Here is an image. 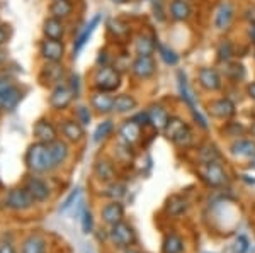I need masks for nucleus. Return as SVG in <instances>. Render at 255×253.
I'll return each instance as SVG.
<instances>
[{"instance_id":"f257e3e1","label":"nucleus","mask_w":255,"mask_h":253,"mask_svg":"<svg viewBox=\"0 0 255 253\" xmlns=\"http://www.w3.org/2000/svg\"><path fill=\"white\" fill-rule=\"evenodd\" d=\"M26 165H27V169L34 173H44V172L53 170L48 145L39 143V141L31 145L26 153Z\"/></svg>"},{"instance_id":"f03ea898","label":"nucleus","mask_w":255,"mask_h":253,"mask_svg":"<svg viewBox=\"0 0 255 253\" xmlns=\"http://www.w3.org/2000/svg\"><path fill=\"white\" fill-rule=\"evenodd\" d=\"M121 85V73L109 65H102L94 73V87L97 90L114 92Z\"/></svg>"},{"instance_id":"7ed1b4c3","label":"nucleus","mask_w":255,"mask_h":253,"mask_svg":"<svg viewBox=\"0 0 255 253\" xmlns=\"http://www.w3.org/2000/svg\"><path fill=\"white\" fill-rule=\"evenodd\" d=\"M165 136L179 146H189L192 141V133L189 126L180 117H170L165 126Z\"/></svg>"},{"instance_id":"20e7f679","label":"nucleus","mask_w":255,"mask_h":253,"mask_svg":"<svg viewBox=\"0 0 255 253\" xmlns=\"http://www.w3.org/2000/svg\"><path fill=\"white\" fill-rule=\"evenodd\" d=\"M177 77H179V92H180V97H182V100L186 102V105H187L189 109H191V112H192V116H194V119L197 121V124H199L203 129H208V121H206V117L203 116V112L197 109L196 99H194V95H192V90L189 88L186 75H184L182 72H179V75H177Z\"/></svg>"},{"instance_id":"39448f33","label":"nucleus","mask_w":255,"mask_h":253,"mask_svg":"<svg viewBox=\"0 0 255 253\" xmlns=\"http://www.w3.org/2000/svg\"><path fill=\"white\" fill-rule=\"evenodd\" d=\"M65 79V67L60 61H46L39 72V80L46 87H58Z\"/></svg>"},{"instance_id":"423d86ee","label":"nucleus","mask_w":255,"mask_h":253,"mask_svg":"<svg viewBox=\"0 0 255 253\" xmlns=\"http://www.w3.org/2000/svg\"><path fill=\"white\" fill-rule=\"evenodd\" d=\"M109 238H111V242L116 245V247L128 248V247H131V245L134 243V240H136V235H134L133 228H131L129 224L119 221V223H116V224H113V226H111Z\"/></svg>"},{"instance_id":"0eeeda50","label":"nucleus","mask_w":255,"mask_h":253,"mask_svg":"<svg viewBox=\"0 0 255 253\" xmlns=\"http://www.w3.org/2000/svg\"><path fill=\"white\" fill-rule=\"evenodd\" d=\"M34 202L36 201L26 190V187H24V189H12L9 190V194L5 195V206L12 211H26V209H29V207H32Z\"/></svg>"},{"instance_id":"6e6552de","label":"nucleus","mask_w":255,"mask_h":253,"mask_svg":"<svg viewBox=\"0 0 255 253\" xmlns=\"http://www.w3.org/2000/svg\"><path fill=\"white\" fill-rule=\"evenodd\" d=\"M197 84L208 92H216L221 88L223 82H221V75L218 73L215 68H209V67H203L197 70Z\"/></svg>"},{"instance_id":"1a4fd4ad","label":"nucleus","mask_w":255,"mask_h":253,"mask_svg":"<svg viewBox=\"0 0 255 253\" xmlns=\"http://www.w3.org/2000/svg\"><path fill=\"white\" fill-rule=\"evenodd\" d=\"M201 175L211 187H221L226 182V172L218 162L204 163V167L201 169Z\"/></svg>"},{"instance_id":"9d476101","label":"nucleus","mask_w":255,"mask_h":253,"mask_svg":"<svg viewBox=\"0 0 255 253\" xmlns=\"http://www.w3.org/2000/svg\"><path fill=\"white\" fill-rule=\"evenodd\" d=\"M235 17V7L230 0H221L215 14V27L218 31H226L232 26V20Z\"/></svg>"},{"instance_id":"9b49d317","label":"nucleus","mask_w":255,"mask_h":253,"mask_svg":"<svg viewBox=\"0 0 255 253\" xmlns=\"http://www.w3.org/2000/svg\"><path fill=\"white\" fill-rule=\"evenodd\" d=\"M73 97H75V93H73L72 88L68 85L61 84L58 87L53 88L51 95H49V105L53 109H56V111H61V109H67L72 104Z\"/></svg>"},{"instance_id":"f8f14e48","label":"nucleus","mask_w":255,"mask_h":253,"mask_svg":"<svg viewBox=\"0 0 255 253\" xmlns=\"http://www.w3.org/2000/svg\"><path fill=\"white\" fill-rule=\"evenodd\" d=\"M155 70H157V63H155V60L151 56H138L131 63V73L139 80H146L150 77H153Z\"/></svg>"},{"instance_id":"ddd939ff","label":"nucleus","mask_w":255,"mask_h":253,"mask_svg":"<svg viewBox=\"0 0 255 253\" xmlns=\"http://www.w3.org/2000/svg\"><path fill=\"white\" fill-rule=\"evenodd\" d=\"M39 53L46 61H61L65 56V44L56 39H44L39 46Z\"/></svg>"},{"instance_id":"4468645a","label":"nucleus","mask_w":255,"mask_h":253,"mask_svg":"<svg viewBox=\"0 0 255 253\" xmlns=\"http://www.w3.org/2000/svg\"><path fill=\"white\" fill-rule=\"evenodd\" d=\"M32 133H34V138L39 143H44V145H49V143L58 140V133H56L55 126L51 124L48 119H39L32 128Z\"/></svg>"},{"instance_id":"2eb2a0df","label":"nucleus","mask_w":255,"mask_h":253,"mask_svg":"<svg viewBox=\"0 0 255 253\" xmlns=\"http://www.w3.org/2000/svg\"><path fill=\"white\" fill-rule=\"evenodd\" d=\"M209 114L218 117V119H230V117L235 116L237 109L230 99H216L208 105Z\"/></svg>"},{"instance_id":"dca6fc26","label":"nucleus","mask_w":255,"mask_h":253,"mask_svg":"<svg viewBox=\"0 0 255 253\" xmlns=\"http://www.w3.org/2000/svg\"><path fill=\"white\" fill-rule=\"evenodd\" d=\"M90 104L99 114H109L114 111V97L111 95V92L96 90L90 95Z\"/></svg>"},{"instance_id":"f3484780","label":"nucleus","mask_w":255,"mask_h":253,"mask_svg":"<svg viewBox=\"0 0 255 253\" xmlns=\"http://www.w3.org/2000/svg\"><path fill=\"white\" fill-rule=\"evenodd\" d=\"M133 46L138 56H151L157 50V41L148 32H139L133 41Z\"/></svg>"},{"instance_id":"a211bd4d","label":"nucleus","mask_w":255,"mask_h":253,"mask_svg":"<svg viewBox=\"0 0 255 253\" xmlns=\"http://www.w3.org/2000/svg\"><path fill=\"white\" fill-rule=\"evenodd\" d=\"M26 190L32 195L36 202H43L49 197V187L44 180H41L38 177H31L26 182Z\"/></svg>"},{"instance_id":"6ab92c4d","label":"nucleus","mask_w":255,"mask_h":253,"mask_svg":"<svg viewBox=\"0 0 255 253\" xmlns=\"http://www.w3.org/2000/svg\"><path fill=\"white\" fill-rule=\"evenodd\" d=\"M101 216H102V221L108 223V224H116L119 221H123V216H125V207L119 201H113L109 204H106L101 211Z\"/></svg>"},{"instance_id":"aec40b11","label":"nucleus","mask_w":255,"mask_h":253,"mask_svg":"<svg viewBox=\"0 0 255 253\" xmlns=\"http://www.w3.org/2000/svg\"><path fill=\"white\" fill-rule=\"evenodd\" d=\"M168 14L177 22H184V20H187L192 15V7L187 0H170Z\"/></svg>"},{"instance_id":"412c9836","label":"nucleus","mask_w":255,"mask_h":253,"mask_svg":"<svg viewBox=\"0 0 255 253\" xmlns=\"http://www.w3.org/2000/svg\"><path fill=\"white\" fill-rule=\"evenodd\" d=\"M139 136H141V126L134 119L126 121L125 124L119 128V140L123 143H126V145L136 143L139 140Z\"/></svg>"},{"instance_id":"4be33fe9","label":"nucleus","mask_w":255,"mask_h":253,"mask_svg":"<svg viewBox=\"0 0 255 253\" xmlns=\"http://www.w3.org/2000/svg\"><path fill=\"white\" fill-rule=\"evenodd\" d=\"M49 148V158H51V165H53V170L56 169V167H60L61 163L68 158V145L65 141H53L48 145Z\"/></svg>"},{"instance_id":"5701e85b","label":"nucleus","mask_w":255,"mask_h":253,"mask_svg":"<svg viewBox=\"0 0 255 253\" xmlns=\"http://www.w3.org/2000/svg\"><path fill=\"white\" fill-rule=\"evenodd\" d=\"M43 32L48 39H56L61 41L65 36V24L61 19L56 17H48L43 24Z\"/></svg>"},{"instance_id":"b1692460","label":"nucleus","mask_w":255,"mask_h":253,"mask_svg":"<svg viewBox=\"0 0 255 253\" xmlns=\"http://www.w3.org/2000/svg\"><path fill=\"white\" fill-rule=\"evenodd\" d=\"M61 133L68 141L77 143L84 138V126L77 119H67L61 122Z\"/></svg>"},{"instance_id":"393cba45","label":"nucleus","mask_w":255,"mask_h":253,"mask_svg":"<svg viewBox=\"0 0 255 253\" xmlns=\"http://www.w3.org/2000/svg\"><path fill=\"white\" fill-rule=\"evenodd\" d=\"M20 99H22V90L15 87V85H12L10 88H7L5 92L0 93V109L10 111V109H14L19 104Z\"/></svg>"},{"instance_id":"a878e982","label":"nucleus","mask_w":255,"mask_h":253,"mask_svg":"<svg viewBox=\"0 0 255 253\" xmlns=\"http://www.w3.org/2000/svg\"><path fill=\"white\" fill-rule=\"evenodd\" d=\"M148 114H150V124L151 126H155L157 129H165V126H167L168 119H170V116H168L167 109L163 107V105H160V104L150 105Z\"/></svg>"},{"instance_id":"bb28decb","label":"nucleus","mask_w":255,"mask_h":253,"mask_svg":"<svg viewBox=\"0 0 255 253\" xmlns=\"http://www.w3.org/2000/svg\"><path fill=\"white\" fill-rule=\"evenodd\" d=\"M49 14L51 17L56 19H68L73 14V3L70 0H53V3L49 5Z\"/></svg>"},{"instance_id":"cd10ccee","label":"nucleus","mask_w":255,"mask_h":253,"mask_svg":"<svg viewBox=\"0 0 255 253\" xmlns=\"http://www.w3.org/2000/svg\"><path fill=\"white\" fill-rule=\"evenodd\" d=\"M99 22H101V14H97L96 17H92V20L87 24V26L84 27V31L79 34V38H77L75 41V46H73V51L75 53H79L82 48L87 44V41L90 39V36L94 34V31H96V27L99 26Z\"/></svg>"},{"instance_id":"c85d7f7f","label":"nucleus","mask_w":255,"mask_h":253,"mask_svg":"<svg viewBox=\"0 0 255 253\" xmlns=\"http://www.w3.org/2000/svg\"><path fill=\"white\" fill-rule=\"evenodd\" d=\"M232 153L238 158H254L255 157V141L237 140L232 145Z\"/></svg>"},{"instance_id":"c756f323","label":"nucleus","mask_w":255,"mask_h":253,"mask_svg":"<svg viewBox=\"0 0 255 253\" xmlns=\"http://www.w3.org/2000/svg\"><path fill=\"white\" fill-rule=\"evenodd\" d=\"M94 172H96V177L101 182H113L114 177H116V172H114V165L109 160H97L96 167H94Z\"/></svg>"},{"instance_id":"7c9ffc66","label":"nucleus","mask_w":255,"mask_h":253,"mask_svg":"<svg viewBox=\"0 0 255 253\" xmlns=\"http://www.w3.org/2000/svg\"><path fill=\"white\" fill-rule=\"evenodd\" d=\"M138 102L133 95H128V93H121V95L114 97V111L118 114H128L133 109H136Z\"/></svg>"},{"instance_id":"2f4dec72","label":"nucleus","mask_w":255,"mask_h":253,"mask_svg":"<svg viewBox=\"0 0 255 253\" xmlns=\"http://www.w3.org/2000/svg\"><path fill=\"white\" fill-rule=\"evenodd\" d=\"M223 73H225L226 79L232 80V82H242L247 75L245 67L242 63H237V61H226Z\"/></svg>"},{"instance_id":"473e14b6","label":"nucleus","mask_w":255,"mask_h":253,"mask_svg":"<svg viewBox=\"0 0 255 253\" xmlns=\"http://www.w3.org/2000/svg\"><path fill=\"white\" fill-rule=\"evenodd\" d=\"M22 253H46V242L41 236L31 235L29 238L24 240Z\"/></svg>"},{"instance_id":"72a5a7b5","label":"nucleus","mask_w":255,"mask_h":253,"mask_svg":"<svg viewBox=\"0 0 255 253\" xmlns=\"http://www.w3.org/2000/svg\"><path fill=\"white\" fill-rule=\"evenodd\" d=\"M165 209H167V213L170 216L182 214L184 211L187 209V199L182 197V195H172V197L167 201Z\"/></svg>"},{"instance_id":"f704fd0d","label":"nucleus","mask_w":255,"mask_h":253,"mask_svg":"<svg viewBox=\"0 0 255 253\" xmlns=\"http://www.w3.org/2000/svg\"><path fill=\"white\" fill-rule=\"evenodd\" d=\"M182 250H184V242L177 235H168L163 240L162 253H182Z\"/></svg>"},{"instance_id":"c9c22d12","label":"nucleus","mask_w":255,"mask_h":253,"mask_svg":"<svg viewBox=\"0 0 255 253\" xmlns=\"http://www.w3.org/2000/svg\"><path fill=\"white\" fill-rule=\"evenodd\" d=\"M108 27H109V32H113L118 39H125V38H128V34H129V26L121 19L109 20Z\"/></svg>"},{"instance_id":"e433bc0d","label":"nucleus","mask_w":255,"mask_h":253,"mask_svg":"<svg viewBox=\"0 0 255 253\" xmlns=\"http://www.w3.org/2000/svg\"><path fill=\"white\" fill-rule=\"evenodd\" d=\"M199 160L203 163H211L220 160V152L216 150L215 145H204L199 150Z\"/></svg>"},{"instance_id":"4c0bfd02","label":"nucleus","mask_w":255,"mask_h":253,"mask_svg":"<svg viewBox=\"0 0 255 253\" xmlns=\"http://www.w3.org/2000/svg\"><path fill=\"white\" fill-rule=\"evenodd\" d=\"M157 50L160 53V56H162V60L165 61L167 65H177L179 63V56H177V53L172 50V48H168L167 44H162V43H157Z\"/></svg>"},{"instance_id":"58836bf2","label":"nucleus","mask_w":255,"mask_h":253,"mask_svg":"<svg viewBox=\"0 0 255 253\" xmlns=\"http://www.w3.org/2000/svg\"><path fill=\"white\" fill-rule=\"evenodd\" d=\"M233 55H235V50H233V44L230 41H223V43L218 46V60L221 63H226V61H232Z\"/></svg>"},{"instance_id":"ea45409f","label":"nucleus","mask_w":255,"mask_h":253,"mask_svg":"<svg viewBox=\"0 0 255 253\" xmlns=\"http://www.w3.org/2000/svg\"><path fill=\"white\" fill-rule=\"evenodd\" d=\"M113 121H104L102 124H99L97 126V129H96V133H94V141L99 143V141H102V140H106V138L109 136L111 133H113Z\"/></svg>"},{"instance_id":"a19ab883","label":"nucleus","mask_w":255,"mask_h":253,"mask_svg":"<svg viewBox=\"0 0 255 253\" xmlns=\"http://www.w3.org/2000/svg\"><path fill=\"white\" fill-rule=\"evenodd\" d=\"M80 194H82V190L79 189V187H77V189H73L72 192H70L68 197L63 201V204L60 206V213L63 214V213H67L68 209H72V207L75 206V202L80 199Z\"/></svg>"},{"instance_id":"79ce46f5","label":"nucleus","mask_w":255,"mask_h":253,"mask_svg":"<svg viewBox=\"0 0 255 253\" xmlns=\"http://www.w3.org/2000/svg\"><path fill=\"white\" fill-rule=\"evenodd\" d=\"M108 197H113L114 201L116 199H121L123 195L126 194V187L123 185V183H118V182H111V185L108 187V190L104 192Z\"/></svg>"},{"instance_id":"37998d69","label":"nucleus","mask_w":255,"mask_h":253,"mask_svg":"<svg viewBox=\"0 0 255 253\" xmlns=\"http://www.w3.org/2000/svg\"><path fill=\"white\" fill-rule=\"evenodd\" d=\"M94 228V218H92V213L90 211H84L82 213V231L85 235H89Z\"/></svg>"},{"instance_id":"c03bdc74","label":"nucleus","mask_w":255,"mask_h":253,"mask_svg":"<svg viewBox=\"0 0 255 253\" xmlns=\"http://www.w3.org/2000/svg\"><path fill=\"white\" fill-rule=\"evenodd\" d=\"M77 121L80 122L82 126H87L90 122V111L89 107H85V105H80V107H77Z\"/></svg>"},{"instance_id":"a18cd8bd","label":"nucleus","mask_w":255,"mask_h":253,"mask_svg":"<svg viewBox=\"0 0 255 253\" xmlns=\"http://www.w3.org/2000/svg\"><path fill=\"white\" fill-rule=\"evenodd\" d=\"M247 250H249V240L245 236H238L233 245V253H245Z\"/></svg>"},{"instance_id":"49530a36","label":"nucleus","mask_w":255,"mask_h":253,"mask_svg":"<svg viewBox=\"0 0 255 253\" xmlns=\"http://www.w3.org/2000/svg\"><path fill=\"white\" fill-rule=\"evenodd\" d=\"M225 131L228 133L230 136H240L242 133H245V128L240 124H237V122H228V126H226Z\"/></svg>"},{"instance_id":"de8ad7c7","label":"nucleus","mask_w":255,"mask_h":253,"mask_svg":"<svg viewBox=\"0 0 255 253\" xmlns=\"http://www.w3.org/2000/svg\"><path fill=\"white\" fill-rule=\"evenodd\" d=\"M68 87L73 90V93H75V97L80 93V77L77 75V73H72V75H70V84H68Z\"/></svg>"},{"instance_id":"09e8293b","label":"nucleus","mask_w":255,"mask_h":253,"mask_svg":"<svg viewBox=\"0 0 255 253\" xmlns=\"http://www.w3.org/2000/svg\"><path fill=\"white\" fill-rule=\"evenodd\" d=\"M133 119L136 121L139 126H146V124H150V114H148V111L146 112H139V114H136V116L133 117Z\"/></svg>"},{"instance_id":"8fccbe9b","label":"nucleus","mask_w":255,"mask_h":253,"mask_svg":"<svg viewBox=\"0 0 255 253\" xmlns=\"http://www.w3.org/2000/svg\"><path fill=\"white\" fill-rule=\"evenodd\" d=\"M12 85H14V82H12L9 77H0V93L5 92L7 88H10Z\"/></svg>"},{"instance_id":"3c124183","label":"nucleus","mask_w":255,"mask_h":253,"mask_svg":"<svg viewBox=\"0 0 255 253\" xmlns=\"http://www.w3.org/2000/svg\"><path fill=\"white\" fill-rule=\"evenodd\" d=\"M249 39H250V43L255 46V20H252L250 26H249Z\"/></svg>"},{"instance_id":"603ef678","label":"nucleus","mask_w":255,"mask_h":253,"mask_svg":"<svg viewBox=\"0 0 255 253\" xmlns=\"http://www.w3.org/2000/svg\"><path fill=\"white\" fill-rule=\"evenodd\" d=\"M247 93H249V97L252 100H255V82H252V84L247 87Z\"/></svg>"},{"instance_id":"864d4df0","label":"nucleus","mask_w":255,"mask_h":253,"mask_svg":"<svg viewBox=\"0 0 255 253\" xmlns=\"http://www.w3.org/2000/svg\"><path fill=\"white\" fill-rule=\"evenodd\" d=\"M7 41V32H5V27L0 24V46Z\"/></svg>"},{"instance_id":"5fc2aeb1","label":"nucleus","mask_w":255,"mask_h":253,"mask_svg":"<svg viewBox=\"0 0 255 253\" xmlns=\"http://www.w3.org/2000/svg\"><path fill=\"white\" fill-rule=\"evenodd\" d=\"M0 253H14V248H12V245L3 243L2 247H0Z\"/></svg>"},{"instance_id":"6e6d98bb","label":"nucleus","mask_w":255,"mask_h":253,"mask_svg":"<svg viewBox=\"0 0 255 253\" xmlns=\"http://www.w3.org/2000/svg\"><path fill=\"white\" fill-rule=\"evenodd\" d=\"M113 3H118V5H121V3H126V2H129V0H111Z\"/></svg>"},{"instance_id":"4d7b16f0","label":"nucleus","mask_w":255,"mask_h":253,"mask_svg":"<svg viewBox=\"0 0 255 253\" xmlns=\"http://www.w3.org/2000/svg\"><path fill=\"white\" fill-rule=\"evenodd\" d=\"M250 131H252V134H254V136H255V122H254V124H252V128H250Z\"/></svg>"},{"instance_id":"13d9d810","label":"nucleus","mask_w":255,"mask_h":253,"mask_svg":"<svg viewBox=\"0 0 255 253\" xmlns=\"http://www.w3.org/2000/svg\"><path fill=\"white\" fill-rule=\"evenodd\" d=\"M125 253H139V252H136V250H126Z\"/></svg>"},{"instance_id":"bf43d9fd","label":"nucleus","mask_w":255,"mask_h":253,"mask_svg":"<svg viewBox=\"0 0 255 253\" xmlns=\"http://www.w3.org/2000/svg\"><path fill=\"white\" fill-rule=\"evenodd\" d=\"M252 167H254V169H255V157L252 158Z\"/></svg>"},{"instance_id":"052dcab7","label":"nucleus","mask_w":255,"mask_h":253,"mask_svg":"<svg viewBox=\"0 0 255 253\" xmlns=\"http://www.w3.org/2000/svg\"><path fill=\"white\" fill-rule=\"evenodd\" d=\"M254 58H255V51H254Z\"/></svg>"}]
</instances>
